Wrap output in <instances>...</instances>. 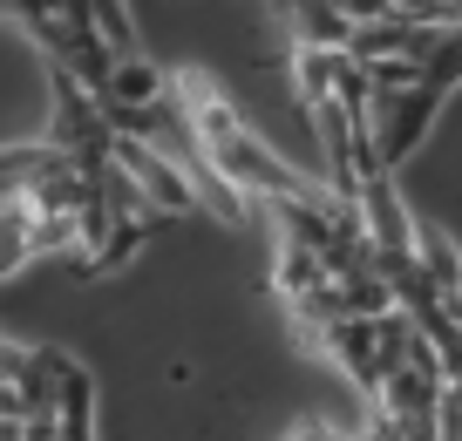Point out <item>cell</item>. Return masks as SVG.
<instances>
[{"label": "cell", "instance_id": "6da1fadb", "mask_svg": "<svg viewBox=\"0 0 462 441\" xmlns=\"http://www.w3.org/2000/svg\"><path fill=\"white\" fill-rule=\"evenodd\" d=\"M116 163L130 170V184L150 198V211H157V217H190V211L204 204V198H198V177H190L171 150H157V142L116 136Z\"/></svg>", "mask_w": 462, "mask_h": 441}, {"label": "cell", "instance_id": "7a4b0ae2", "mask_svg": "<svg viewBox=\"0 0 462 441\" xmlns=\"http://www.w3.org/2000/svg\"><path fill=\"white\" fill-rule=\"evenodd\" d=\"M292 55H354V7L340 0H300L286 7Z\"/></svg>", "mask_w": 462, "mask_h": 441}, {"label": "cell", "instance_id": "3957f363", "mask_svg": "<svg viewBox=\"0 0 462 441\" xmlns=\"http://www.w3.org/2000/svg\"><path fill=\"white\" fill-rule=\"evenodd\" d=\"M340 75H346V55H292V96H300V109H327V102H340Z\"/></svg>", "mask_w": 462, "mask_h": 441}, {"label": "cell", "instance_id": "277c9868", "mask_svg": "<svg viewBox=\"0 0 462 441\" xmlns=\"http://www.w3.org/2000/svg\"><path fill=\"white\" fill-rule=\"evenodd\" d=\"M96 28H102L116 61H136V34H130V7L123 0H96Z\"/></svg>", "mask_w": 462, "mask_h": 441}, {"label": "cell", "instance_id": "5b68a950", "mask_svg": "<svg viewBox=\"0 0 462 441\" xmlns=\"http://www.w3.org/2000/svg\"><path fill=\"white\" fill-rule=\"evenodd\" d=\"M421 82H429L435 96H456V88H462V28L448 34L442 48H435V61L421 69Z\"/></svg>", "mask_w": 462, "mask_h": 441}, {"label": "cell", "instance_id": "8992f818", "mask_svg": "<svg viewBox=\"0 0 462 441\" xmlns=\"http://www.w3.org/2000/svg\"><path fill=\"white\" fill-rule=\"evenodd\" d=\"M442 441H462V387H442V414H435Z\"/></svg>", "mask_w": 462, "mask_h": 441}, {"label": "cell", "instance_id": "52a82bcc", "mask_svg": "<svg viewBox=\"0 0 462 441\" xmlns=\"http://www.w3.org/2000/svg\"><path fill=\"white\" fill-rule=\"evenodd\" d=\"M21 354H28V346H14V340H0V387L14 381V367H21Z\"/></svg>", "mask_w": 462, "mask_h": 441}, {"label": "cell", "instance_id": "ba28073f", "mask_svg": "<svg viewBox=\"0 0 462 441\" xmlns=\"http://www.w3.org/2000/svg\"><path fill=\"white\" fill-rule=\"evenodd\" d=\"M292 441H346V435H333V427H319V421H306V427H300V435H292Z\"/></svg>", "mask_w": 462, "mask_h": 441}]
</instances>
